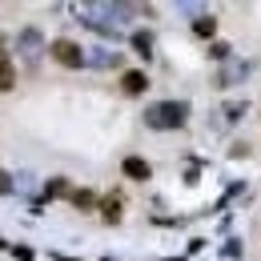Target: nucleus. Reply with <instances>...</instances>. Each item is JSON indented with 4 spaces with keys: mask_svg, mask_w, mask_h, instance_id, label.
Masks as SVG:
<instances>
[{
    "mask_svg": "<svg viewBox=\"0 0 261 261\" xmlns=\"http://www.w3.org/2000/svg\"><path fill=\"white\" fill-rule=\"evenodd\" d=\"M53 57H57L65 68H81V61H85V57H81V48H76L72 40H53Z\"/></svg>",
    "mask_w": 261,
    "mask_h": 261,
    "instance_id": "nucleus-1",
    "label": "nucleus"
},
{
    "mask_svg": "<svg viewBox=\"0 0 261 261\" xmlns=\"http://www.w3.org/2000/svg\"><path fill=\"white\" fill-rule=\"evenodd\" d=\"M121 173H125L129 181H149V177H153V169H149L145 157H125V161H121Z\"/></svg>",
    "mask_w": 261,
    "mask_h": 261,
    "instance_id": "nucleus-2",
    "label": "nucleus"
},
{
    "mask_svg": "<svg viewBox=\"0 0 261 261\" xmlns=\"http://www.w3.org/2000/svg\"><path fill=\"white\" fill-rule=\"evenodd\" d=\"M121 89H125L129 97H137V93H145V89H149V76H145L141 68H129V72L121 76Z\"/></svg>",
    "mask_w": 261,
    "mask_h": 261,
    "instance_id": "nucleus-3",
    "label": "nucleus"
},
{
    "mask_svg": "<svg viewBox=\"0 0 261 261\" xmlns=\"http://www.w3.org/2000/svg\"><path fill=\"white\" fill-rule=\"evenodd\" d=\"M12 85H16V68H12V61L0 53V93H8Z\"/></svg>",
    "mask_w": 261,
    "mask_h": 261,
    "instance_id": "nucleus-4",
    "label": "nucleus"
},
{
    "mask_svg": "<svg viewBox=\"0 0 261 261\" xmlns=\"http://www.w3.org/2000/svg\"><path fill=\"white\" fill-rule=\"evenodd\" d=\"M100 213H105V221H121V197H105Z\"/></svg>",
    "mask_w": 261,
    "mask_h": 261,
    "instance_id": "nucleus-5",
    "label": "nucleus"
},
{
    "mask_svg": "<svg viewBox=\"0 0 261 261\" xmlns=\"http://www.w3.org/2000/svg\"><path fill=\"white\" fill-rule=\"evenodd\" d=\"M72 205H76V209H93V205H97V197L89 193V189H76V193H72Z\"/></svg>",
    "mask_w": 261,
    "mask_h": 261,
    "instance_id": "nucleus-6",
    "label": "nucleus"
},
{
    "mask_svg": "<svg viewBox=\"0 0 261 261\" xmlns=\"http://www.w3.org/2000/svg\"><path fill=\"white\" fill-rule=\"evenodd\" d=\"M213 29H217L213 16H209V20H197V33H201V36H213Z\"/></svg>",
    "mask_w": 261,
    "mask_h": 261,
    "instance_id": "nucleus-7",
    "label": "nucleus"
},
{
    "mask_svg": "<svg viewBox=\"0 0 261 261\" xmlns=\"http://www.w3.org/2000/svg\"><path fill=\"white\" fill-rule=\"evenodd\" d=\"M133 44H137V53H141V57H149V36H133Z\"/></svg>",
    "mask_w": 261,
    "mask_h": 261,
    "instance_id": "nucleus-8",
    "label": "nucleus"
},
{
    "mask_svg": "<svg viewBox=\"0 0 261 261\" xmlns=\"http://www.w3.org/2000/svg\"><path fill=\"white\" fill-rule=\"evenodd\" d=\"M48 193H53V197H57V193H68V185H65V181H61V177H57V181L48 185Z\"/></svg>",
    "mask_w": 261,
    "mask_h": 261,
    "instance_id": "nucleus-9",
    "label": "nucleus"
}]
</instances>
